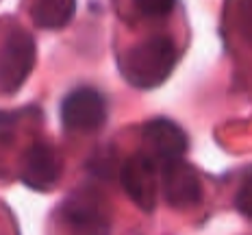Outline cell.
I'll return each mask as SVG.
<instances>
[{"label": "cell", "instance_id": "obj_1", "mask_svg": "<svg viewBox=\"0 0 252 235\" xmlns=\"http://www.w3.org/2000/svg\"><path fill=\"white\" fill-rule=\"evenodd\" d=\"M178 52L172 37L155 35L130 46L120 59V72L128 85L137 90H155L174 72Z\"/></svg>", "mask_w": 252, "mask_h": 235}, {"label": "cell", "instance_id": "obj_2", "mask_svg": "<svg viewBox=\"0 0 252 235\" xmlns=\"http://www.w3.org/2000/svg\"><path fill=\"white\" fill-rule=\"evenodd\" d=\"M35 59L37 48L33 35L22 26L11 24L0 41V92L13 96L31 76Z\"/></svg>", "mask_w": 252, "mask_h": 235}, {"label": "cell", "instance_id": "obj_3", "mask_svg": "<svg viewBox=\"0 0 252 235\" xmlns=\"http://www.w3.org/2000/svg\"><path fill=\"white\" fill-rule=\"evenodd\" d=\"M59 218L78 233H107L111 229L109 207L96 187H78L59 207Z\"/></svg>", "mask_w": 252, "mask_h": 235}, {"label": "cell", "instance_id": "obj_4", "mask_svg": "<svg viewBox=\"0 0 252 235\" xmlns=\"http://www.w3.org/2000/svg\"><path fill=\"white\" fill-rule=\"evenodd\" d=\"M61 122L74 133H96L107 122V101L94 87H76L61 101Z\"/></svg>", "mask_w": 252, "mask_h": 235}, {"label": "cell", "instance_id": "obj_5", "mask_svg": "<svg viewBox=\"0 0 252 235\" xmlns=\"http://www.w3.org/2000/svg\"><path fill=\"white\" fill-rule=\"evenodd\" d=\"M159 164L152 155L137 153L122 164L120 168V183L126 196L144 211H152L157 202V174H159Z\"/></svg>", "mask_w": 252, "mask_h": 235}, {"label": "cell", "instance_id": "obj_6", "mask_svg": "<svg viewBox=\"0 0 252 235\" xmlns=\"http://www.w3.org/2000/svg\"><path fill=\"white\" fill-rule=\"evenodd\" d=\"M165 202L174 209H189L202 201V183L196 168L183 157L159 166Z\"/></svg>", "mask_w": 252, "mask_h": 235}, {"label": "cell", "instance_id": "obj_7", "mask_svg": "<svg viewBox=\"0 0 252 235\" xmlns=\"http://www.w3.org/2000/svg\"><path fill=\"white\" fill-rule=\"evenodd\" d=\"M141 139H144L146 153L157 159V164L178 159L187 153L189 139L185 131L178 127L176 122L167 118H155L141 127Z\"/></svg>", "mask_w": 252, "mask_h": 235}, {"label": "cell", "instance_id": "obj_8", "mask_svg": "<svg viewBox=\"0 0 252 235\" xmlns=\"http://www.w3.org/2000/svg\"><path fill=\"white\" fill-rule=\"evenodd\" d=\"M61 174V161L55 148L46 142H33L22 157L20 181L35 192H48Z\"/></svg>", "mask_w": 252, "mask_h": 235}, {"label": "cell", "instance_id": "obj_9", "mask_svg": "<svg viewBox=\"0 0 252 235\" xmlns=\"http://www.w3.org/2000/svg\"><path fill=\"white\" fill-rule=\"evenodd\" d=\"M76 11V0H35L33 4V22L41 29L57 31L70 24Z\"/></svg>", "mask_w": 252, "mask_h": 235}, {"label": "cell", "instance_id": "obj_10", "mask_svg": "<svg viewBox=\"0 0 252 235\" xmlns=\"http://www.w3.org/2000/svg\"><path fill=\"white\" fill-rule=\"evenodd\" d=\"M233 15L239 35L252 46V0H233Z\"/></svg>", "mask_w": 252, "mask_h": 235}, {"label": "cell", "instance_id": "obj_11", "mask_svg": "<svg viewBox=\"0 0 252 235\" xmlns=\"http://www.w3.org/2000/svg\"><path fill=\"white\" fill-rule=\"evenodd\" d=\"M135 7L146 18H163L174 9L176 0H133Z\"/></svg>", "mask_w": 252, "mask_h": 235}, {"label": "cell", "instance_id": "obj_12", "mask_svg": "<svg viewBox=\"0 0 252 235\" xmlns=\"http://www.w3.org/2000/svg\"><path fill=\"white\" fill-rule=\"evenodd\" d=\"M235 207H237L239 213L252 218V168L248 170V174L244 176V181H241V185L237 190V196H235Z\"/></svg>", "mask_w": 252, "mask_h": 235}]
</instances>
